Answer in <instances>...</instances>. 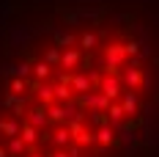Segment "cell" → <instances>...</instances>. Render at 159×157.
Wrapping results in <instances>:
<instances>
[{"label":"cell","mask_w":159,"mask_h":157,"mask_svg":"<svg viewBox=\"0 0 159 157\" xmlns=\"http://www.w3.org/2000/svg\"><path fill=\"white\" fill-rule=\"evenodd\" d=\"M0 132H3L6 138H14L16 132H19V124H16V121H6V119H3V121H0Z\"/></svg>","instance_id":"1"}]
</instances>
